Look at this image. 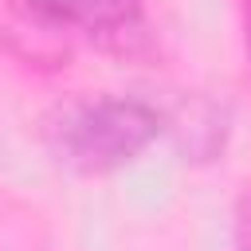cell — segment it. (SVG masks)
<instances>
[{"instance_id":"1","label":"cell","mask_w":251,"mask_h":251,"mask_svg":"<svg viewBox=\"0 0 251 251\" xmlns=\"http://www.w3.org/2000/svg\"><path fill=\"white\" fill-rule=\"evenodd\" d=\"M161 133V114L137 98H71L43 122L51 157L82 176L129 165Z\"/></svg>"},{"instance_id":"2","label":"cell","mask_w":251,"mask_h":251,"mask_svg":"<svg viewBox=\"0 0 251 251\" xmlns=\"http://www.w3.org/2000/svg\"><path fill=\"white\" fill-rule=\"evenodd\" d=\"M24 4L78 31H122L141 16V0H24Z\"/></svg>"},{"instance_id":"3","label":"cell","mask_w":251,"mask_h":251,"mask_svg":"<svg viewBox=\"0 0 251 251\" xmlns=\"http://www.w3.org/2000/svg\"><path fill=\"white\" fill-rule=\"evenodd\" d=\"M239 251H251V196L243 200V216H239Z\"/></svg>"}]
</instances>
